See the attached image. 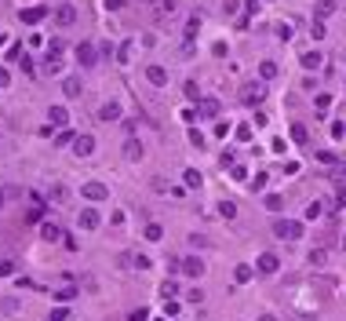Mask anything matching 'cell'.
Segmentation results:
<instances>
[{
    "mask_svg": "<svg viewBox=\"0 0 346 321\" xmlns=\"http://www.w3.org/2000/svg\"><path fill=\"white\" fill-rule=\"evenodd\" d=\"M274 234L280 241H295V238H303V226H299L295 219H277L274 223Z\"/></svg>",
    "mask_w": 346,
    "mask_h": 321,
    "instance_id": "1",
    "label": "cell"
},
{
    "mask_svg": "<svg viewBox=\"0 0 346 321\" xmlns=\"http://www.w3.org/2000/svg\"><path fill=\"white\" fill-rule=\"evenodd\" d=\"M80 194L88 197V201H109V186H102V183H84Z\"/></svg>",
    "mask_w": 346,
    "mask_h": 321,
    "instance_id": "2",
    "label": "cell"
},
{
    "mask_svg": "<svg viewBox=\"0 0 346 321\" xmlns=\"http://www.w3.org/2000/svg\"><path fill=\"white\" fill-rule=\"evenodd\" d=\"M241 99H244L248 106H259V102L266 99V88H263V84H248V88L241 91Z\"/></svg>",
    "mask_w": 346,
    "mask_h": 321,
    "instance_id": "3",
    "label": "cell"
},
{
    "mask_svg": "<svg viewBox=\"0 0 346 321\" xmlns=\"http://www.w3.org/2000/svg\"><path fill=\"white\" fill-rule=\"evenodd\" d=\"M55 22H59V26H73V22H77V7H73V4H59V7H55Z\"/></svg>",
    "mask_w": 346,
    "mask_h": 321,
    "instance_id": "4",
    "label": "cell"
},
{
    "mask_svg": "<svg viewBox=\"0 0 346 321\" xmlns=\"http://www.w3.org/2000/svg\"><path fill=\"white\" fill-rule=\"evenodd\" d=\"M73 154H77V157H91V154H95V139H91V135H77V139H73Z\"/></svg>",
    "mask_w": 346,
    "mask_h": 321,
    "instance_id": "5",
    "label": "cell"
},
{
    "mask_svg": "<svg viewBox=\"0 0 346 321\" xmlns=\"http://www.w3.org/2000/svg\"><path fill=\"white\" fill-rule=\"evenodd\" d=\"M77 223L84 226V230H99V223H102V219H99V212H95V208H80Z\"/></svg>",
    "mask_w": 346,
    "mask_h": 321,
    "instance_id": "6",
    "label": "cell"
},
{
    "mask_svg": "<svg viewBox=\"0 0 346 321\" xmlns=\"http://www.w3.org/2000/svg\"><path fill=\"white\" fill-rule=\"evenodd\" d=\"M259 274H277V267H280V259L274 256V252H263V256H259Z\"/></svg>",
    "mask_w": 346,
    "mask_h": 321,
    "instance_id": "7",
    "label": "cell"
},
{
    "mask_svg": "<svg viewBox=\"0 0 346 321\" xmlns=\"http://www.w3.org/2000/svg\"><path fill=\"white\" fill-rule=\"evenodd\" d=\"M48 117H51V124H55V128H66V124H69L66 106H51V110H48Z\"/></svg>",
    "mask_w": 346,
    "mask_h": 321,
    "instance_id": "8",
    "label": "cell"
},
{
    "mask_svg": "<svg viewBox=\"0 0 346 321\" xmlns=\"http://www.w3.org/2000/svg\"><path fill=\"white\" fill-rule=\"evenodd\" d=\"M44 15H48V7H26V11H22V22L26 26H36Z\"/></svg>",
    "mask_w": 346,
    "mask_h": 321,
    "instance_id": "9",
    "label": "cell"
},
{
    "mask_svg": "<svg viewBox=\"0 0 346 321\" xmlns=\"http://www.w3.org/2000/svg\"><path fill=\"white\" fill-rule=\"evenodd\" d=\"M182 270L190 274V278H201V274H204V263L197 256H190V259H182Z\"/></svg>",
    "mask_w": 346,
    "mask_h": 321,
    "instance_id": "10",
    "label": "cell"
},
{
    "mask_svg": "<svg viewBox=\"0 0 346 321\" xmlns=\"http://www.w3.org/2000/svg\"><path fill=\"white\" fill-rule=\"evenodd\" d=\"M146 77L153 84H168V70H164V66H146Z\"/></svg>",
    "mask_w": 346,
    "mask_h": 321,
    "instance_id": "11",
    "label": "cell"
},
{
    "mask_svg": "<svg viewBox=\"0 0 346 321\" xmlns=\"http://www.w3.org/2000/svg\"><path fill=\"white\" fill-rule=\"evenodd\" d=\"M124 263H128V267H135V270H146V267H149V259L142 256V252H128Z\"/></svg>",
    "mask_w": 346,
    "mask_h": 321,
    "instance_id": "12",
    "label": "cell"
},
{
    "mask_svg": "<svg viewBox=\"0 0 346 321\" xmlns=\"http://www.w3.org/2000/svg\"><path fill=\"white\" fill-rule=\"evenodd\" d=\"M77 59H80V66H91V62H95V48H91V44L84 40L80 48H77Z\"/></svg>",
    "mask_w": 346,
    "mask_h": 321,
    "instance_id": "13",
    "label": "cell"
},
{
    "mask_svg": "<svg viewBox=\"0 0 346 321\" xmlns=\"http://www.w3.org/2000/svg\"><path fill=\"white\" fill-rule=\"evenodd\" d=\"M117 117H120V106H117V102H106V106L99 110V120H117Z\"/></svg>",
    "mask_w": 346,
    "mask_h": 321,
    "instance_id": "14",
    "label": "cell"
},
{
    "mask_svg": "<svg viewBox=\"0 0 346 321\" xmlns=\"http://www.w3.org/2000/svg\"><path fill=\"white\" fill-rule=\"evenodd\" d=\"M259 77H263V80H274L277 77V62H270V59L259 62Z\"/></svg>",
    "mask_w": 346,
    "mask_h": 321,
    "instance_id": "15",
    "label": "cell"
},
{
    "mask_svg": "<svg viewBox=\"0 0 346 321\" xmlns=\"http://www.w3.org/2000/svg\"><path fill=\"white\" fill-rule=\"evenodd\" d=\"M321 59H324L321 51H306V55H303V59H299V62H303L306 70H317V66H321Z\"/></svg>",
    "mask_w": 346,
    "mask_h": 321,
    "instance_id": "16",
    "label": "cell"
},
{
    "mask_svg": "<svg viewBox=\"0 0 346 321\" xmlns=\"http://www.w3.org/2000/svg\"><path fill=\"white\" fill-rule=\"evenodd\" d=\"M62 91H66V95H69V99H77V95H80V91H84V84H80L77 77H69L66 84H62Z\"/></svg>",
    "mask_w": 346,
    "mask_h": 321,
    "instance_id": "17",
    "label": "cell"
},
{
    "mask_svg": "<svg viewBox=\"0 0 346 321\" xmlns=\"http://www.w3.org/2000/svg\"><path fill=\"white\" fill-rule=\"evenodd\" d=\"M197 110L204 113V117H215V113H219V102H215V99H201V102H197Z\"/></svg>",
    "mask_w": 346,
    "mask_h": 321,
    "instance_id": "18",
    "label": "cell"
},
{
    "mask_svg": "<svg viewBox=\"0 0 346 321\" xmlns=\"http://www.w3.org/2000/svg\"><path fill=\"white\" fill-rule=\"evenodd\" d=\"M233 278H237V281H241V285H244V281H251V278H255V270H251V267H248V263H241V267H237V270H233Z\"/></svg>",
    "mask_w": 346,
    "mask_h": 321,
    "instance_id": "19",
    "label": "cell"
},
{
    "mask_svg": "<svg viewBox=\"0 0 346 321\" xmlns=\"http://www.w3.org/2000/svg\"><path fill=\"white\" fill-rule=\"evenodd\" d=\"M40 234H44V241H59V238H62V230H59L55 223H44V226H40Z\"/></svg>",
    "mask_w": 346,
    "mask_h": 321,
    "instance_id": "20",
    "label": "cell"
},
{
    "mask_svg": "<svg viewBox=\"0 0 346 321\" xmlns=\"http://www.w3.org/2000/svg\"><path fill=\"white\" fill-rule=\"evenodd\" d=\"M132 48H135L132 40H124V44H120V48H117V62H132Z\"/></svg>",
    "mask_w": 346,
    "mask_h": 321,
    "instance_id": "21",
    "label": "cell"
},
{
    "mask_svg": "<svg viewBox=\"0 0 346 321\" xmlns=\"http://www.w3.org/2000/svg\"><path fill=\"white\" fill-rule=\"evenodd\" d=\"M48 201H55V204H62V201H66V186H59V183H55L51 190H48Z\"/></svg>",
    "mask_w": 346,
    "mask_h": 321,
    "instance_id": "22",
    "label": "cell"
},
{
    "mask_svg": "<svg viewBox=\"0 0 346 321\" xmlns=\"http://www.w3.org/2000/svg\"><path fill=\"white\" fill-rule=\"evenodd\" d=\"M310 263H313V267H324V263H328V248H313L310 252Z\"/></svg>",
    "mask_w": 346,
    "mask_h": 321,
    "instance_id": "23",
    "label": "cell"
},
{
    "mask_svg": "<svg viewBox=\"0 0 346 321\" xmlns=\"http://www.w3.org/2000/svg\"><path fill=\"white\" fill-rule=\"evenodd\" d=\"M335 11V0H321V4H317V18H328Z\"/></svg>",
    "mask_w": 346,
    "mask_h": 321,
    "instance_id": "24",
    "label": "cell"
},
{
    "mask_svg": "<svg viewBox=\"0 0 346 321\" xmlns=\"http://www.w3.org/2000/svg\"><path fill=\"white\" fill-rule=\"evenodd\" d=\"M161 238H164V230H161L157 223H149V226H146V241H161Z\"/></svg>",
    "mask_w": 346,
    "mask_h": 321,
    "instance_id": "25",
    "label": "cell"
},
{
    "mask_svg": "<svg viewBox=\"0 0 346 321\" xmlns=\"http://www.w3.org/2000/svg\"><path fill=\"white\" fill-rule=\"evenodd\" d=\"M324 33H328V30H324V22H321V18H313V26H310V37H313V40H321Z\"/></svg>",
    "mask_w": 346,
    "mask_h": 321,
    "instance_id": "26",
    "label": "cell"
},
{
    "mask_svg": "<svg viewBox=\"0 0 346 321\" xmlns=\"http://www.w3.org/2000/svg\"><path fill=\"white\" fill-rule=\"evenodd\" d=\"M73 296H77V288H59V292H55V299H59V303H69Z\"/></svg>",
    "mask_w": 346,
    "mask_h": 321,
    "instance_id": "27",
    "label": "cell"
},
{
    "mask_svg": "<svg viewBox=\"0 0 346 321\" xmlns=\"http://www.w3.org/2000/svg\"><path fill=\"white\" fill-rule=\"evenodd\" d=\"M292 139H295V143H306V139H310V131H306L303 124H295V128H292Z\"/></svg>",
    "mask_w": 346,
    "mask_h": 321,
    "instance_id": "28",
    "label": "cell"
},
{
    "mask_svg": "<svg viewBox=\"0 0 346 321\" xmlns=\"http://www.w3.org/2000/svg\"><path fill=\"white\" fill-rule=\"evenodd\" d=\"M219 212L226 215V219H233V215H237V204H233V201H222V204H219Z\"/></svg>",
    "mask_w": 346,
    "mask_h": 321,
    "instance_id": "29",
    "label": "cell"
},
{
    "mask_svg": "<svg viewBox=\"0 0 346 321\" xmlns=\"http://www.w3.org/2000/svg\"><path fill=\"white\" fill-rule=\"evenodd\" d=\"M175 292H179V288H175V281H164V285H161V299H172Z\"/></svg>",
    "mask_w": 346,
    "mask_h": 321,
    "instance_id": "30",
    "label": "cell"
},
{
    "mask_svg": "<svg viewBox=\"0 0 346 321\" xmlns=\"http://www.w3.org/2000/svg\"><path fill=\"white\" fill-rule=\"evenodd\" d=\"M266 208H270V212H280V208H284V201H280V197H274V194H270V197H266Z\"/></svg>",
    "mask_w": 346,
    "mask_h": 321,
    "instance_id": "31",
    "label": "cell"
},
{
    "mask_svg": "<svg viewBox=\"0 0 346 321\" xmlns=\"http://www.w3.org/2000/svg\"><path fill=\"white\" fill-rule=\"evenodd\" d=\"M182 175H186V186H201V175H197V172H193V168H186V172H182Z\"/></svg>",
    "mask_w": 346,
    "mask_h": 321,
    "instance_id": "32",
    "label": "cell"
},
{
    "mask_svg": "<svg viewBox=\"0 0 346 321\" xmlns=\"http://www.w3.org/2000/svg\"><path fill=\"white\" fill-rule=\"evenodd\" d=\"M124 154H128V157H132V160H135V157H142V146H138V143H135V139H132V143H128V150H124Z\"/></svg>",
    "mask_w": 346,
    "mask_h": 321,
    "instance_id": "33",
    "label": "cell"
},
{
    "mask_svg": "<svg viewBox=\"0 0 346 321\" xmlns=\"http://www.w3.org/2000/svg\"><path fill=\"white\" fill-rule=\"evenodd\" d=\"M197 30H201V18H197V15H193V18H190V22H186V37H193V33H197Z\"/></svg>",
    "mask_w": 346,
    "mask_h": 321,
    "instance_id": "34",
    "label": "cell"
},
{
    "mask_svg": "<svg viewBox=\"0 0 346 321\" xmlns=\"http://www.w3.org/2000/svg\"><path fill=\"white\" fill-rule=\"evenodd\" d=\"M55 55H62V40H51L48 44V59H55Z\"/></svg>",
    "mask_w": 346,
    "mask_h": 321,
    "instance_id": "35",
    "label": "cell"
},
{
    "mask_svg": "<svg viewBox=\"0 0 346 321\" xmlns=\"http://www.w3.org/2000/svg\"><path fill=\"white\" fill-rule=\"evenodd\" d=\"M186 99H197V102H201V91H197V84H193V80L186 84Z\"/></svg>",
    "mask_w": 346,
    "mask_h": 321,
    "instance_id": "36",
    "label": "cell"
},
{
    "mask_svg": "<svg viewBox=\"0 0 346 321\" xmlns=\"http://www.w3.org/2000/svg\"><path fill=\"white\" fill-rule=\"evenodd\" d=\"M277 37H280V40H288V37H292V26L280 22V26H277Z\"/></svg>",
    "mask_w": 346,
    "mask_h": 321,
    "instance_id": "37",
    "label": "cell"
},
{
    "mask_svg": "<svg viewBox=\"0 0 346 321\" xmlns=\"http://www.w3.org/2000/svg\"><path fill=\"white\" fill-rule=\"evenodd\" d=\"M317 215H321V204H317V201L306 204V219H317Z\"/></svg>",
    "mask_w": 346,
    "mask_h": 321,
    "instance_id": "38",
    "label": "cell"
},
{
    "mask_svg": "<svg viewBox=\"0 0 346 321\" xmlns=\"http://www.w3.org/2000/svg\"><path fill=\"white\" fill-rule=\"evenodd\" d=\"M251 190H266V175H255V179H251Z\"/></svg>",
    "mask_w": 346,
    "mask_h": 321,
    "instance_id": "39",
    "label": "cell"
},
{
    "mask_svg": "<svg viewBox=\"0 0 346 321\" xmlns=\"http://www.w3.org/2000/svg\"><path fill=\"white\" fill-rule=\"evenodd\" d=\"M186 299H190V303H201V299H204V292H201V288H193V292H186Z\"/></svg>",
    "mask_w": 346,
    "mask_h": 321,
    "instance_id": "40",
    "label": "cell"
},
{
    "mask_svg": "<svg viewBox=\"0 0 346 321\" xmlns=\"http://www.w3.org/2000/svg\"><path fill=\"white\" fill-rule=\"evenodd\" d=\"M132 321H149V310H142V307H138L135 314H132Z\"/></svg>",
    "mask_w": 346,
    "mask_h": 321,
    "instance_id": "41",
    "label": "cell"
},
{
    "mask_svg": "<svg viewBox=\"0 0 346 321\" xmlns=\"http://www.w3.org/2000/svg\"><path fill=\"white\" fill-rule=\"evenodd\" d=\"M7 80H11V73H7L4 66H0V88H7Z\"/></svg>",
    "mask_w": 346,
    "mask_h": 321,
    "instance_id": "42",
    "label": "cell"
},
{
    "mask_svg": "<svg viewBox=\"0 0 346 321\" xmlns=\"http://www.w3.org/2000/svg\"><path fill=\"white\" fill-rule=\"evenodd\" d=\"M15 267H11V263H0V278H7V274H11Z\"/></svg>",
    "mask_w": 346,
    "mask_h": 321,
    "instance_id": "43",
    "label": "cell"
},
{
    "mask_svg": "<svg viewBox=\"0 0 346 321\" xmlns=\"http://www.w3.org/2000/svg\"><path fill=\"white\" fill-rule=\"evenodd\" d=\"M259 321H274V318H270V314H263V318H259Z\"/></svg>",
    "mask_w": 346,
    "mask_h": 321,
    "instance_id": "44",
    "label": "cell"
},
{
    "mask_svg": "<svg viewBox=\"0 0 346 321\" xmlns=\"http://www.w3.org/2000/svg\"><path fill=\"white\" fill-rule=\"evenodd\" d=\"M0 208H4V190H0Z\"/></svg>",
    "mask_w": 346,
    "mask_h": 321,
    "instance_id": "45",
    "label": "cell"
},
{
    "mask_svg": "<svg viewBox=\"0 0 346 321\" xmlns=\"http://www.w3.org/2000/svg\"><path fill=\"white\" fill-rule=\"evenodd\" d=\"M343 252H346V238H343Z\"/></svg>",
    "mask_w": 346,
    "mask_h": 321,
    "instance_id": "46",
    "label": "cell"
}]
</instances>
